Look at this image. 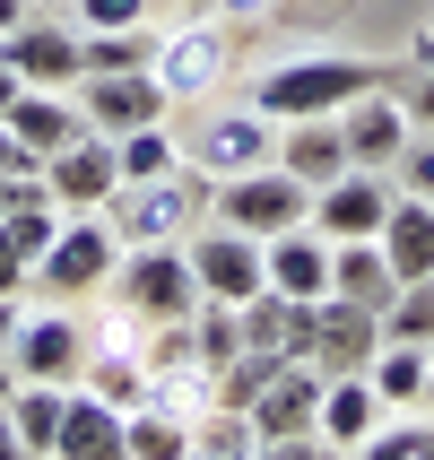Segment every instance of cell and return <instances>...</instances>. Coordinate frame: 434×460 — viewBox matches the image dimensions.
<instances>
[{
    "label": "cell",
    "instance_id": "cell-24",
    "mask_svg": "<svg viewBox=\"0 0 434 460\" xmlns=\"http://www.w3.org/2000/svg\"><path fill=\"white\" fill-rule=\"evenodd\" d=\"M244 339H252V348H279V357H313V305L261 287L252 305H244Z\"/></svg>",
    "mask_w": 434,
    "mask_h": 460
},
{
    "label": "cell",
    "instance_id": "cell-43",
    "mask_svg": "<svg viewBox=\"0 0 434 460\" xmlns=\"http://www.w3.org/2000/svg\"><path fill=\"white\" fill-rule=\"evenodd\" d=\"M0 460H18V426H9V400H0Z\"/></svg>",
    "mask_w": 434,
    "mask_h": 460
},
{
    "label": "cell",
    "instance_id": "cell-27",
    "mask_svg": "<svg viewBox=\"0 0 434 460\" xmlns=\"http://www.w3.org/2000/svg\"><path fill=\"white\" fill-rule=\"evenodd\" d=\"M365 383L383 391V409H417L426 400V348L417 339H383L374 365H365Z\"/></svg>",
    "mask_w": 434,
    "mask_h": 460
},
{
    "label": "cell",
    "instance_id": "cell-37",
    "mask_svg": "<svg viewBox=\"0 0 434 460\" xmlns=\"http://www.w3.org/2000/svg\"><path fill=\"white\" fill-rule=\"evenodd\" d=\"M78 9V35H96V26H148V0H70Z\"/></svg>",
    "mask_w": 434,
    "mask_h": 460
},
{
    "label": "cell",
    "instance_id": "cell-33",
    "mask_svg": "<svg viewBox=\"0 0 434 460\" xmlns=\"http://www.w3.org/2000/svg\"><path fill=\"white\" fill-rule=\"evenodd\" d=\"M383 339H417V348H434V279H400V296L383 305Z\"/></svg>",
    "mask_w": 434,
    "mask_h": 460
},
{
    "label": "cell",
    "instance_id": "cell-6",
    "mask_svg": "<svg viewBox=\"0 0 434 460\" xmlns=\"http://www.w3.org/2000/svg\"><path fill=\"white\" fill-rule=\"evenodd\" d=\"M148 78L165 87V104L208 96V87L226 78V26H208V18L165 26V35H156V52H148Z\"/></svg>",
    "mask_w": 434,
    "mask_h": 460
},
{
    "label": "cell",
    "instance_id": "cell-13",
    "mask_svg": "<svg viewBox=\"0 0 434 460\" xmlns=\"http://www.w3.org/2000/svg\"><path fill=\"white\" fill-rule=\"evenodd\" d=\"M391 191L374 165H348V174H331L322 191H313V234H331V243H357V234H383V217H391Z\"/></svg>",
    "mask_w": 434,
    "mask_h": 460
},
{
    "label": "cell",
    "instance_id": "cell-12",
    "mask_svg": "<svg viewBox=\"0 0 434 460\" xmlns=\"http://www.w3.org/2000/svg\"><path fill=\"white\" fill-rule=\"evenodd\" d=\"M78 113H87V130L122 139V130H139V122H165L174 104H165V87H156L148 70H87L78 78Z\"/></svg>",
    "mask_w": 434,
    "mask_h": 460
},
{
    "label": "cell",
    "instance_id": "cell-25",
    "mask_svg": "<svg viewBox=\"0 0 434 460\" xmlns=\"http://www.w3.org/2000/svg\"><path fill=\"white\" fill-rule=\"evenodd\" d=\"M61 409H70V383H9L18 452H52V443H61Z\"/></svg>",
    "mask_w": 434,
    "mask_h": 460
},
{
    "label": "cell",
    "instance_id": "cell-36",
    "mask_svg": "<svg viewBox=\"0 0 434 460\" xmlns=\"http://www.w3.org/2000/svg\"><path fill=\"white\" fill-rule=\"evenodd\" d=\"M391 191H417V200H434V130H409V148H400V165H391Z\"/></svg>",
    "mask_w": 434,
    "mask_h": 460
},
{
    "label": "cell",
    "instance_id": "cell-14",
    "mask_svg": "<svg viewBox=\"0 0 434 460\" xmlns=\"http://www.w3.org/2000/svg\"><path fill=\"white\" fill-rule=\"evenodd\" d=\"M339 139H348V165H374V174L400 165V148H409V113H400V96H391V78H374L365 96L339 104Z\"/></svg>",
    "mask_w": 434,
    "mask_h": 460
},
{
    "label": "cell",
    "instance_id": "cell-15",
    "mask_svg": "<svg viewBox=\"0 0 434 460\" xmlns=\"http://www.w3.org/2000/svg\"><path fill=\"white\" fill-rule=\"evenodd\" d=\"M313 409H322V365H313V357H279V374L261 383V400L244 417H252L261 443H279V435H322Z\"/></svg>",
    "mask_w": 434,
    "mask_h": 460
},
{
    "label": "cell",
    "instance_id": "cell-41",
    "mask_svg": "<svg viewBox=\"0 0 434 460\" xmlns=\"http://www.w3.org/2000/svg\"><path fill=\"white\" fill-rule=\"evenodd\" d=\"M18 96H26V78H18V61H9V44H0V113H9Z\"/></svg>",
    "mask_w": 434,
    "mask_h": 460
},
{
    "label": "cell",
    "instance_id": "cell-3",
    "mask_svg": "<svg viewBox=\"0 0 434 460\" xmlns=\"http://www.w3.org/2000/svg\"><path fill=\"white\" fill-rule=\"evenodd\" d=\"M113 261H122V234L104 226V208H70V217L52 226V243L35 252L26 287H35L44 305H78V296H96V287L113 279Z\"/></svg>",
    "mask_w": 434,
    "mask_h": 460
},
{
    "label": "cell",
    "instance_id": "cell-32",
    "mask_svg": "<svg viewBox=\"0 0 434 460\" xmlns=\"http://www.w3.org/2000/svg\"><path fill=\"white\" fill-rule=\"evenodd\" d=\"M191 452H200V460H252L261 435H252V417H244V409H208L200 426H191Z\"/></svg>",
    "mask_w": 434,
    "mask_h": 460
},
{
    "label": "cell",
    "instance_id": "cell-45",
    "mask_svg": "<svg viewBox=\"0 0 434 460\" xmlns=\"http://www.w3.org/2000/svg\"><path fill=\"white\" fill-rule=\"evenodd\" d=\"M417 409H426V417H434V348H426V400H417Z\"/></svg>",
    "mask_w": 434,
    "mask_h": 460
},
{
    "label": "cell",
    "instance_id": "cell-40",
    "mask_svg": "<svg viewBox=\"0 0 434 460\" xmlns=\"http://www.w3.org/2000/svg\"><path fill=\"white\" fill-rule=\"evenodd\" d=\"M208 9H217V18H235V26H252V18H270L279 0H208Z\"/></svg>",
    "mask_w": 434,
    "mask_h": 460
},
{
    "label": "cell",
    "instance_id": "cell-22",
    "mask_svg": "<svg viewBox=\"0 0 434 460\" xmlns=\"http://www.w3.org/2000/svg\"><path fill=\"white\" fill-rule=\"evenodd\" d=\"M374 243H383V261L400 270V279H434V200H417V191H400Z\"/></svg>",
    "mask_w": 434,
    "mask_h": 460
},
{
    "label": "cell",
    "instance_id": "cell-26",
    "mask_svg": "<svg viewBox=\"0 0 434 460\" xmlns=\"http://www.w3.org/2000/svg\"><path fill=\"white\" fill-rule=\"evenodd\" d=\"M122 460H191V417L139 400V409L122 417Z\"/></svg>",
    "mask_w": 434,
    "mask_h": 460
},
{
    "label": "cell",
    "instance_id": "cell-18",
    "mask_svg": "<svg viewBox=\"0 0 434 460\" xmlns=\"http://www.w3.org/2000/svg\"><path fill=\"white\" fill-rule=\"evenodd\" d=\"M383 391L365 383V374H322V409H313V426H322V443L331 452H365V435L383 426Z\"/></svg>",
    "mask_w": 434,
    "mask_h": 460
},
{
    "label": "cell",
    "instance_id": "cell-21",
    "mask_svg": "<svg viewBox=\"0 0 434 460\" xmlns=\"http://www.w3.org/2000/svg\"><path fill=\"white\" fill-rule=\"evenodd\" d=\"M61 460H122V409L96 400L87 383H70V409H61Z\"/></svg>",
    "mask_w": 434,
    "mask_h": 460
},
{
    "label": "cell",
    "instance_id": "cell-5",
    "mask_svg": "<svg viewBox=\"0 0 434 460\" xmlns=\"http://www.w3.org/2000/svg\"><path fill=\"white\" fill-rule=\"evenodd\" d=\"M208 217L270 243V234H287V226H305V217H313V182H296L279 156H270V165H252V174H226V182H217V191H208Z\"/></svg>",
    "mask_w": 434,
    "mask_h": 460
},
{
    "label": "cell",
    "instance_id": "cell-19",
    "mask_svg": "<svg viewBox=\"0 0 434 460\" xmlns=\"http://www.w3.org/2000/svg\"><path fill=\"white\" fill-rule=\"evenodd\" d=\"M0 122L18 130V139H26L35 156H52V148H70L78 130H87V113H78V87H26V96L9 104Z\"/></svg>",
    "mask_w": 434,
    "mask_h": 460
},
{
    "label": "cell",
    "instance_id": "cell-31",
    "mask_svg": "<svg viewBox=\"0 0 434 460\" xmlns=\"http://www.w3.org/2000/svg\"><path fill=\"white\" fill-rule=\"evenodd\" d=\"M156 35L148 26H96V35H78V61L87 70H148Z\"/></svg>",
    "mask_w": 434,
    "mask_h": 460
},
{
    "label": "cell",
    "instance_id": "cell-11",
    "mask_svg": "<svg viewBox=\"0 0 434 460\" xmlns=\"http://www.w3.org/2000/svg\"><path fill=\"white\" fill-rule=\"evenodd\" d=\"M0 44H9V61H18L26 87H78V78H87V61H78V26L52 18V0H35Z\"/></svg>",
    "mask_w": 434,
    "mask_h": 460
},
{
    "label": "cell",
    "instance_id": "cell-16",
    "mask_svg": "<svg viewBox=\"0 0 434 460\" xmlns=\"http://www.w3.org/2000/svg\"><path fill=\"white\" fill-rule=\"evenodd\" d=\"M383 348V313L374 305H348V296H322L313 305V365L322 374H365Z\"/></svg>",
    "mask_w": 434,
    "mask_h": 460
},
{
    "label": "cell",
    "instance_id": "cell-4",
    "mask_svg": "<svg viewBox=\"0 0 434 460\" xmlns=\"http://www.w3.org/2000/svg\"><path fill=\"white\" fill-rule=\"evenodd\" d=\"M208 191H217V182L182 156L174 174H156V182H122V191L104 200V226L122 234V243H182L191 217H208Z\"/></svg>",
    "mask_w": 434,
    "mask_h": 460
},
{
    "label": "cell",
    "instance_id": "cell-44",
    "mask_svg": "<svg viewBox=\"0 0 434 460\" xmlns=\"http://www.w3.org/2000/svg\"><path fill=\"white\" fill-rule=\"evenodd\" d=\"M26 9H35V0H0V35H9V26H18Z\"/></svg>",
    "mask_w": 434,
    "mask_h": 460
},
{
    "label": "cell",
    "instance_id": "cell-20",
    "mask_svg": "<svg viewBox=\"0 0 434 460\" xmlns=\"http://www.w3.org/2000/svg\"><path fill=\"white\" fill-rule=\"evenodd\" d=\"M279 165L296 182H322L331 174H348V139H339V113H305V122H279Z\"/></svg>",
    "mask_w": 434,
    "mask_h": 460
},
{
    "label": "cell",
    "instance_id": "cell-38",
    "mask_svg": "<svg viewBox=\"0 0 434 460\" xmlns=\"http://www.w3.org/2000/svg\"><path fill=\"white\" fill-rule=\"evenodd\" d=\"M400 113H409V130H434V61L400 87Z\"/></svg>",
    "mask_w": 434,
    "mask_h": 460
},
{
    "label": "cell",
    "instance_id": "cell-46",
    "mask_svg": "<svg viewBox=\"0 0 434 460\" xmlns=\"http://www.w3.org/2000/svg\"><path fill=\"white\" fill-rule=\"evenodd\" d=\"M9 383H18V374H9V357H0V400H9Z\"/></svg>",
    "mask_w": 434,
    "mask_h": 460
},
{
    "label": "cell",
    "instance_id": "cell-8",
    "mask_svg": "<svg viewBox=\"0 0 434 460\" xmlns=\"http://www.w3.org/2000/svg\"><path fill=\"white\" fill-rule=\"evenodd\" d=\"M9 374H18V383H78V374H87V331H78L61 305L18 313V339H9Z\"/></svg>",
    "mask_w": 434,
    "mask_h": 460
},
{
    "label": "cell",
    "instance_id": "cell-2",
    "mask_svg": "<svg viewBox=\"0 0 434 460\" xmlns=\"http://www.w3.org/2000/svg\"><path fill=\"white\" fill-rule=\"evenodd\" d=\"M113 313H122L130 331H156V322H191L200 305V279H191V252L182 243H122L113 261Z\"/></svg>",
    "mask_w": 434,
    "mask_h": 460
},
{
    "label": "cell",
    "instance_id": "cell-1",
    "mask_svg": "<svg viewBox=\"0 0 434 460\" xmlns=\"http://www.w3.org/2000/svg\"><path fill=\"white\" fill-rule=\"evenodd\" d=\"M374 78H383V61H357V52H296V61L252 78V104L270 122H305V113H339V104L365 96Z\"/></svg>",
    "mask_w": 434,
    "mask_h": 460
},
{
    "label": "cell",
    "instance_id": "cell-23",
    "mask_svg": "<svg viewBox=\"0 0 434 460\" xmlns=\"http://www.w3.org/2000/svg\"><path fill=\"white\" fill-rule=\"evenodd\" d=\"M331 296H348V305H374V313L400 296V270L383 261V243H374V234H357V243H331Z\"/></svg>",
    "mask_w": 434,
    "mask_h": 460
},
{
    "label": "cell",
    "instance_id": "cell-35",
    "mask_svg": "<svg viewBox=\"0 0 434 460\" xmlns=\"http://www.w3.org/2000/svg\"><path fill=\"white\" fill-rule=\"evenodd\" d=\"M365 460H434V417L426 426H374L365 435Z\"/></svg>",
    "mask_w": 434,
    "mask_h": 460
},
{
    "label": "cell",
    "instance_id": "cell-30",
    "mask_svg": "<svg viewBox=\"0 0 434 460\" xmlns=\"http://www.w3.org/2000/svg\"><path fill=\"white\" fill-rule=\"evenodd\" d=\"M87 391H96V400H113V409H139V400H148V365H139V348H104L96 365H87Z\"/></svg>",
    "mask_w": 434,
    "mask_h": 460
},
{
    "label": "cell",
    "instance_id": "cell-9",
    "mask_svg": "<svg viewBox=\"0 0 434 460\" xmlns=\"http://www.w3.org/2000/svg\"><path fill=\"white\" fill-rule=\"evenodd\" d=\"M182 252H191L200 296H217V305H252L261 287H270V270H261V234L208 226V234H182Z\"/></svg>",
    "mask_w": 434,
    "mask_h": 460
},
{
    "label": "cell",
    "instance_id": "cell-28",
    "mask_svg": "<svg viewBox=\"0 0 434 460\" xmlns=\"http://www.w3.org/2000/svg\"><path fill=\"white\" fill-rule=\"evenodd\" d=\"M113 156H122V182H156V174H174V165H182V139L165 122H139V130L113 139Z\"/></svg>",
    "mask_w": 434,
    "mask_h": 460
},
{
    "label": "cell",
    "instance_id": "cell-29",
    "mask_svg": "<svg viewBox=\"0 0 434 460\" xmlns=\"http://www.w3.org/2000/svg\"><path fill=\"white\" fill-rule=\"evenodd\" d=\"M235 348H244V305H217V296H200V305H191V357L217 374Z\"/></svg>",
    "mask_w": 434,
    "mask_h": 460
},
{
    "label": "cell",
    "instance_id": "cell-39",
    "mask_svg": "<svg viewBox=\"0 0 434 460\" xmlns=\"http://www.w3.org/2000/svg\"><path fill=\"white\" fill-rule=\"evenodd\" d=\"M0 296H26V252H9V234H0Z\"/></svg>",
    "mask_w": 434,
    "mask_h": 460
},
{
    "label": "cell",
    "instance_id": "cell-42",
    "mask_svg": "<svg viewBox=\"0 0 434 460\" xmlns=\"http://www.w3.org/2000/svg\"><path fill=\"white\" fill-rule=\"evenodd\" d=\"M9 339H18V296H0V357H9Z\"/></svg>",
    "mask_w": 434,
    "mask_h": 460
},
{
    "label": "cell",
    "instance_id": "cell-17",
    "mask_svg": "<svg viewBox=\"0 0 434 460\" xmlns=\"http://www.w3.org/2000/svg\"><path fill=\"white\" fill-rule=\"evenodd\" d=\"M261 270H270L279 296L322 305V296H331V234H313V217H305V226H287V234H270V243H261Z\"/></svg>",
    "mask_w": 434,
    "mask_h": 460
},
{
    "label": "cell",
    "instance_id": "cell-7",
    "mask_svg": "<svg viewBox=\"0 0 434 460\" xmlns=\"http://www.w3.org/2000/svg\"><path fill=\"white\" fill-rule=\"evenodd\" d=\"M182 156H191L208 182L252 174V165H270V156H279V122H270L261 104H244V113H208V122L182 139Z\"/></svg>",
    "mask_w": 434,
    "mask_h": 460
},
{
    "label": "cell",
    "instance_id": "cell-10",
    "mask_svg": "<svg viewBox=\"0 0 434 460\" xmlns=\"http://www.w3.org/2000/svg\"><path fill=\"white\" fill-rule=\"evenodd\" d=\"M44 191H52L61 217H70V208H104L113 191H122V156H113V139H104V130H78L70 148H52L44 156Z\"/></svg>",
    "mask_w": 434,
    "mask_h": 460
},
{
    "label": "cell",
    "instance_id": "cell-34",
    "mask_svg": "<svg viewBox=\"0 0 434 460\" xmlns=\"http://www.w3.org/2000/svg\"><path fill=\"white\" fill-rule=\"evenodd\" d=\"M52 226H61V208H52V200L0 208V234H9V252H26V270H35V252H44V243H52Z\"/></svg>",
    "mask_w": 434,
    "mask_h": 460
}]
</instances>
